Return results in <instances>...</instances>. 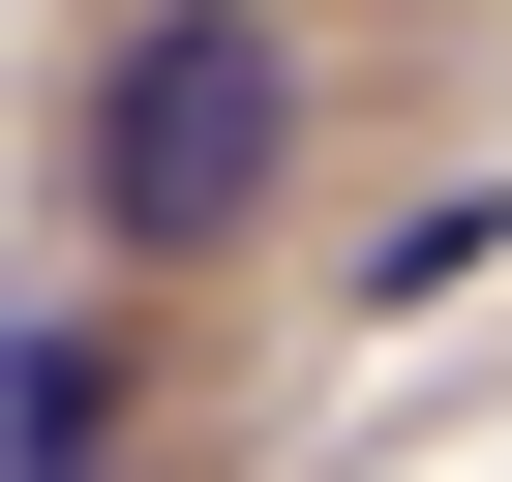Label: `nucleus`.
<instances>
[{
	"instance_id": "nucleus-1",
	"label": "nucleus",
	"mask_w": 512,
	"mask_h": 482,
	"mask_svg": "<svg viewBox=\"0 0 512 482\" xmlns=\"http://www.w3.org/2000/svg\"><path fill=\"white\" fill-rule=\"evenodd\" d=\"M272 181H302V31H272V0L91 31V241H121V272H211Z\"/></svg>"
},
{
	"instance_id": "nucleus-2",
	"label": "nucleus",
	"mask_w": 512,
	"mask_h": 482,
	"mask_svg": "<svg viewBox=\"0 0 512 482\" xmlns=\"http://www.w3.org/2000/svg\"><path fill=\"white\" fill-rule=\"evenodd\" d=\"M0 482H121V332H0Z\"/></svg>"
}]
</instances>
